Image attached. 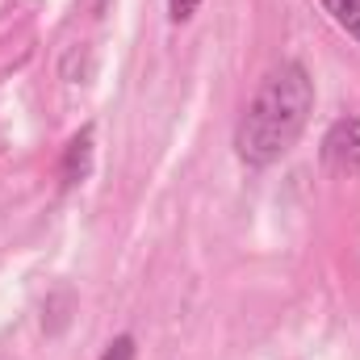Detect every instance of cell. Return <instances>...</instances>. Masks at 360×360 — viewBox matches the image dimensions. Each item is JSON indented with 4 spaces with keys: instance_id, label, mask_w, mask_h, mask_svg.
Instances as JSON below:
<instances>
[{
    "instance_id": "cell-1",
    "label": "cell",
    "mask_w": 360,
    "mask_h": 360,
    "mask_svg": "<svg viewBox=\"0 0 360 360\" xmlns=\"http://www.w3.org/2000/svg\"><path fill=\"white\" fill-rule=\"evenodd\" d=\"M314 113V80L302 63H281L260 80L235 126V151L252 168H269L302 139Z\"/></svg>"
},
{
    "instance_id": "cell-2",
    "label": "cell",
    "mask_w": 360,
    "mask_h": 360,
    "mask_svg": "<svg viewBox=\"0 0 360 360\" xmlns=\"http://www.w3.org/2000/svg\"><path fill=\"white\" fill-rule=\"evenodd\" d=\"M323 164L331 172H360V117H340L323 134Z\"/></svg>"
},
{
    "instance_id": "cell-3",
    "label": "cell",
    "mask_w": 360,
    "mask_h": 360,
    "mask_svg": "<svg viewBox=\"0 0 360 360\" xmlns=\"http://www.w3.org/2000/svg\"><path fill=\"white\" fill-rule=\"evenodd\" d=\"M92 172V126H84L63 151V184H80Z\"/></svg>"
},
{
    "instance_id": "cell-4",
    "label": "cell",
    "mask_w": 360,
    "mask_h": 360,
    "mask_svg": "<svg viewBox=\"0 0 360 360\" xmlns=\"http://www.w3.org/2000/svg\"><path fill=\"white\" fill-rule=\"evenodd\" d=\"M323 8L352 42H360V0H323Z\"/></svg>"
},
{
    "instance_id": "cell-5",
    "label": "cell",
    "mask_w": 360,
    "mask_h": 360,
    "mask_svg": "<svg viewBox=\"0 0 360 360\" xmlns=\"http://www.w3.org/2000/svg\"><path fill=\"white\" fill-rule=\"evenodd\" d=\"M139 356V348H134V340L130 335H117L105 352H101V360H134Z\"/></svg>"
},
{
    "instance_id": "cell-6",
    "label": "cell",
    "mask_w": 360,
    "mask_h": 360,
    "mask_svg": "<svg viewBox=\"0 0 360 360\" xmlns=\"http://www.w3.org/2000/svg\"><path fill=\"white\" fill-rule=\"evenodd\" d=\"M197 8H201V0H168V21L172 25H184V21H193Z\"/></svg>"
}]
</instances>
